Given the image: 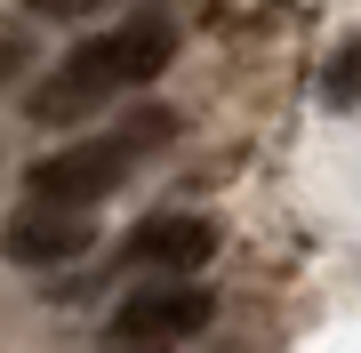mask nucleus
Segmentation results:
<instances>
[{
    "mask_svg": "<svg viewBox=\"0 0 361 353\" xmlns=\"http://www.w3.org/2000/svg\"><path fill=\"white\" fill-rule=\"evenodd\" d=\"M169 56H177L169 16H137V25H121V32H97L32 89V120H80V113L113 105V97L145 89V80H161Z\"/></svg>",
    "mask_w": 361,
    "mask_h": 353,
    "instance_id": "obj_1",
    "label": "nucleus"
},
{
    "mask_svg": "<svg viewBox=\"0 0 361 353\" xmlns=\"http://www.w3.org/2000/svg\"><path fill=\"white\" fill-rule=\"evenodd\" d=\"M169 129H177V120H169L161 105L129 113L121 129H104V137H89V144H73V153L40 161V169H32V201H73V209H97V201L113 193V185L129 177L153 144H169Z\"/></svg>",
    "mask_w": 361,
    "mask_h": 353,
    "instance_id": "obj_2",
    "label": "nucleus"
},
{
    "mask_svg": "<svg viewBox=\"0 0 361 353\" xmlns=\"http://www.w3.org/2000/svg\"><path fill=\"white\" fill-rule=\"evenodd\" d=\"M201 321H209V289L161 281V289H145V297H129L113 314V337L121 345H161V337H193Z\"/></svg>",
    "mask_w": 361,
    "mask_h": 353,
    "instance_id": "obj_3",
    "label": "nucleus"
},
{
    "mask_svg": "<svg viewBox=\"0 0 361 353\" xmlns=\"http://www.w3.org/2000/svg\"><path fill=\"white\" fill-rule=\"evenodd\" d=\"M16 265H65L89 249V209H73V201H32L25 217H8V233H0Z\"/></svg>",
    "mask_w": 361,
    "mask_h": 353,
    "instance_id": "obj_4",
    "label": "nucleus"
},
{
    "mask_svg": "<svg viewBox=\"0 0 361 353\" xmlns=\"http://www.w3.org/2000/svg\"><path fill=\"white\" fill-rule=\"evenodd\" d=\"M209 249H217V233H209L201 217H145L137 233H129V257L137 265H169V273L209 265Z\"/></svg>",
    "mask_w": 361,
    "mask_h": 353,
    "instance_id": "obj_5",
    "label": "nucleus"
},
{
    "mask_svg": "<svg viewBox=\"0 0 361 353\" xmlns=\"http://www.w3.org/2000/svg\"><path fill=\"white\" fill-rule=\"evenodd\" d=\"M329 97H337V105H353V97H361V40L329 65Z\"/></svg>",
    "mask_w": 361,
    "mask_h": 353,
    "instance_id": "obj_6",
    "label": "nucleus"
},
{
    "mask_svg": "<svg viewBox=\"0 0 361 353\" xmlns=\"http://www.w3.org/2000/svg\"><path fill=\"white\" fill-rule=\"evenodd\" d=\"M25 56H32V40L16 32L8 16H0V80H16V73H25Z\"/></svg>",
    "mask_w": 361,
    "mask_h": 353,
    "instance_id": "obj_7",
    "label": "nucleus"
},
{
    "mask_svg": "<svg viewBox=\"0 0 361 353\" xmlns=\"http://www.w3.org/2000/svg\"><path fill=\"white\" fill-rule=\"evenodd\" d=\"M25 8H40V16H80L89 0H25Z\"/></svg>",
    "mask_w": 361,
    "mask_h": 353,
    "instance_id": "obj_8",
    "label": "nucleus"
}]
</instances>
